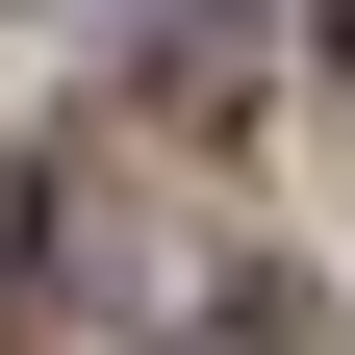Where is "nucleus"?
<instances>
[{
	"label": "nucleus",
	"instance_id": "2",
	"mask_svg": "<svg viewBox=\"0 0 355 355\" xmlns=\"http://www.w3.org/2000/svg\"><path fill=\"white\" fill-rule=\"evenodd\" d=\"M330 26H355V0H330Z\"/></svg>",
	"mask_w": 355,
	"mask_h": 355
},
{
	"label": "nucleus",
	"instance_id": "1",
	"mask_svg": "<svg viewBox=\"0 0 355 355\" xmlns=\"http://www.w3.org/2000/svg\"><path fill=\"white\" fill-rule=\"evenodd\" d=\"M0 330L26 355H178V203L102 153H0Z\"/></svg>",
	"mask_w": 355,
	"mask_h": 355
}]
</instances>
